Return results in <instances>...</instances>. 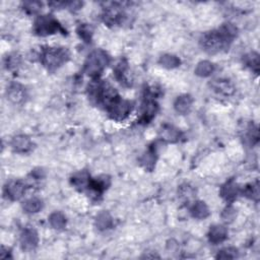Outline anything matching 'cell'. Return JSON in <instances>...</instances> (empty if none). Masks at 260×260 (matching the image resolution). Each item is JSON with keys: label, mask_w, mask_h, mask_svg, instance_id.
I'll return each instance as SVG.
<instances>
[{"label": "cell", "mask_w": 260, "mask_h": 260, "mask_svg": "<svg viewBox=\"0 0 260 260\" xmlns=\"http://www.w3.org/2000/svg\"><path fill=\"white\" fill-rule=\"evenodd\" d=\"M241 192H243V194L247 198H249V199H251V200H253L255 202H258V200H259V184H258V181L252 182V183L246 185L245 188L243 189V191H241Z\"/></svg>", "instance_id": "obj_30"}, {"label": "cell", "mask_w": 260, "mask_h": 260, "mask_svg": "<svg viewBox=\"0 0 260 260\" xmlns=\"http://www.w3.org/2000/svg\"><path fill=\"white\" fill-rule=\"evenodd\" d=\"M7 99L13 104H21L27 98V91L24 87L17 83H12L9 85L6 91Z\"/></svg>", "instance_id": "obj_15"}, {"label": "cell", "mask_w": 260, "mask_h": 260, "mask_svg": "<svg viewBox=\"0 0 260 260\" xmlns=\"http://www.w3.org/2000/svg\"><path fill=\"white\" fill-rule=\"evenodd\" d=\"M111 58L106 51L96 49L89 54L85 62V73L93 80H99L103 71L110 64Z\"/></svg>", "instance_id": "obj_2"}, {"label": "cell", "mask_w": 260, "mask_h": 260, "mask_svg": "<svg viewBox=\"0 0 260 260\" xmlns=\"http://www.w3.org/2000/svg\"><path fill=\"white\" fill-rule=\"evenodd\" d=\"M95 226L99 231H108L113 228L114 220L108 212H101L95 220Z\"/></svg>", "instance_id": "obj_22"}, {"label": "cell", "mask_w": 260, "mask_h": 260, "mask_svg": "<svg viewBox=\"0 0 260 260\" xmlns=\"http://www.w3.org/2000/svg\"><path fill=\"white\" fill-rule=\"evenodd\" d=\"M115 79L126 88L132 86V77L129 73V66L125 59H121L114 67Z\"/></svg>", "instance_id": "obj_11"}, {"label": "cell", "mask_w": 260, "mask_h": 260, "mask_svg": "<svg viewBox=\"0 0 260 260\" xmlns=\"http://www.w3.org/2000/svg\"><path fill=\"white\" fill-rule=\"evenodd\" d=\"M200 45L209 54H216L224 49L229 48L231 44H229L217 30L203 34L200 38Z\"/></svg>", "instance_id": "obj_4"}, {"label": "cell", "mask_w": 260, "mask_h": 260, "mask_svg": "<svg viewBox=\"0 0 260 260\" xmlns=\"http://www.w3.org/2000/svg\"><path fill=\"white\" fill-rule=\"evenodd\" d=\"M239 256V251L235 247H227L219 251L216 256L218 259H235Z\"/></svg>", "instance_id": "obj_34"}, {"label": "cell", "mask_w": 260, "mask_h": 260, "mask_svg": "<svg viewBox=\"0 0 260 260\" xmlns=\"http://www.w3.org/2000/svg\"><path fill=\"white\" fill-rule=\"evenodd\" d=\"M110 185H111L110 177L107 175H101L97 178L91 179L88 190H90L92 195L99 197L109 188Z\"/></svg>", "instance_id": "obj_12"}, {"label": "cell", "mask_w": 260, "mask_h": 260, "mask_svg": "<svg viewBox=\"0 0 260 260\" xmlns=\"http://www.w3.org/2000/svg\"><path fill=\"white\" fill-rule=\"evenodd\" d=\"M28 185L22 180H12L4 186V195L11 201L19 200L27 191Z\"/></svg>", "instance_id": "obj_9"}, {"label": "cell", "mask_w": 260, "mask_h": 260, "mask_svg": "<svg viewBox=\"0 0 260 260\" xmlns=\"http://www.w3.org/2000/svg\"><path fill=\"white\" fill-rule=\"evenodd\" d=\"M76 33L79 35V37L86 43H91L94 30L92 28V25L89 23H81L79 27L76 29Z\"/></svg>", "instance_id": "obj_29"}, {"label": "cell", "mask_w": 260, "mask_h": 260, "mask_svg": "<svg viewBox=\"0 0 260 260\" xmlns=\"http://www.w3.org/2000/svg\"><path fill=\"white\" fill-rule=\"evenodd\" d=\"M243 62L254 73L257 74L259 72L260 60H259V54L256 53V52H250V53L246 54L243 58Z\"/></svg>", "instance_id": "obj_27"}, {"label": "cell", "mask_w": 260, "mask_h": 260, "mask_svg": "<svg viewBox=\"0 0 260 260\" xmlns=\"http://www.w3.org/2000/svg\"><path fill=\"white\" fill-rule=\"evenodd\" d=\"M126 15L124 13L123 8L117 2L108 3L107 6L104 8L103 19L107 25H116L121 24L125 19Z\"/></svg>", "instance_id": "obj_6"}, {"label": "cell", "mask_w": 260, "mask_h": 260, "mask_svg": "<svg viewBox=\"0 0 260 260\" xmlns=\"http://www.w3.org/2000/svg\"><path fill=\"white\" fill-rule=\"evenodd\" d=\"M216 69V66L213 62L209 60H203L197 63L194 73L199 77H209L211 76Z\"/></svg>", "instance_id": "obj_25"}, {"label": "cell", "mask_w": 260, "mask_h": 260, "mask_svg": "<svg viewBox=\"0 0 260 260\" xmlns=\"http://www.w3.org/2000/svg\"><path fill=\"white\" fill-rule=\"evenodd\" d=\"M34 33L41 37H47L50 35H54L56 33L65 34V30L62 28L60 22L50 14L40 15L36 18L34 22Z\"/></svg>", "instance_id": "obj_3"}, {"label": "cell", "mask_w": 260, "mask_h": 260, "mask_svg": "<svg viewBox=\"0 0 260 260\" xmlns=\"http://www.w3.org/2000/svg\"><path fill=\"white\" fill-rule=\"evenodd\" d=\"M132 109V102L119 98L114 103H112L106 110L111 119H113L116 122H122L126 120L129 117V115L131 114Z\"/></svg>", "instance_id": "obj_5"}, {"label": "cell", "mask_w": 260, "mask_h": 260, "mask_svg": "<svg viewBox=\"0 0 260 260\" xmlns=\"http://www.w3.org/2000/svg\"><path fill=\"white\" fill-rule=\"evenodd\" d=\"M50 226L55 230H63L66 227L67 220L64 214L60 212H54L52 213L48 218Z\"/></svg>", "instance_id": "obj_26"}, {"label": "cell", "mask_w": 260, "mask_h": 260, "mask_svg": "<svg viewBox=\"0 0 260 260\" xmlns=\"http://www.w3.org/2000/svg\"><path fill=\"white\" fill-rule=\"evenodd\" d=\"M246 140L251 144L254 145L258 142L259 140V132L258 128L254 124H250L249 127L247 128V133H246Z\"/></svg>", "instance_id": "obj_35"}, {"label": "cell", "mask_w": 260, "mask_h": 260, "mask_svg": "<svg viewBox=\"0 0 260 260\" xmlns=\"http://www.w3.org/2000/svg\"><path fill=\"white\" fill-rule=\"evenodd\" d=\"M19 58L16 55H9L5 58V66L7 69H12L17 66Z\"/></svg>", "instance_id": "obj_36"}, {"label": "cell", "mask_w": 260, "mask_h": 260, "mask_svg": "<svg viewBox=\"0 0 260 260\" xmlns=\"http://www.w3.org/2000/svg\"><path fill=\"white\" fill-rule=\"evenodd\" d=\"M159 63L161 66L167 69H173L179 67L181 65V60L179 57L173 54H164L160 57Z\"/></svg>", "instance_id": "obj_28"}, {"label": "cell", "mask_w": 260, "mask_h": 260, "mask_svg": "<svg viewBox=\"0 0 260 260\" xmlns=\"http://www.w3.org/2000/svg\"><path fill=\"white\" fill-rule=\"evenodd\" d=\"M211 87L215 92L224 96H231L234 94V92H235L234 85L228 80H223V79L215 80L212 82Z\"/></svg>", "instance_id": "obj_21"}, {"label": "cell", "mask_w": 260, "mask_h": 260, "mask_svg": "<svg viewBox=\"0 0 260 260\" xmlns=\"http://www.w3.org/2000/svg\"><path fill=\"white\" fill-rule=\"evenodd\" d=\"M20 247L25 252H33L39 244L38 232L33 228H25L20 234Z\"/></svg>", "instance_id": "obj_8"}, {"label": "cell", "mask_w": 260, "mask_h": 260, "mask_svg": "<svg viewBox=\"0 0 260 260\" xmlns=\"http://www.w3.org/2000/svg\"><path fill=\"white\" fill-rule=\"evenodd\" d=\"M0 257H1L2 259H5V258H11V252L8 248H5V247H2V250L1 252H0Z\"/></svg>", "instance_id": "obj_38"}, {"label": "cell", "mask_w": 260, "mask_h": 260, "mask_svg": "<svg viewBox=\"0 0 260 260\" xmlns=\"http://www.w3.org/2000/svg\"><path fill=\"white\" fill-rule=\"evenodd\" d=\"M190 214L193 219L196 220H205L206 218H209L211 215L209 206L206 205L204 201H195L191 207H190Z\"/></svg>", "instance_id": "obj_20"}, {"label": "cell", "mask_w": 260, "mask_h": 260, "mask_svg": "<svg viewBox=\"0 0 260 260\" xmlns=\"http://www.w3.org/2000/svg\"><path fill=\"white\" fill-rule=\"evenodd\" d=\"M43 209V201L38 197H31L22 203V210L25 214L34 215L41 212Z\"/></svg>", "instance_id": "obj_23"}, {"label": "cell", "mask_w": 260, "mask_h": 260, "mask_svg": "<svg viewBox=\"0 0 260 260\" xmlns=\"http://www.w3.org/2000/svg\"><path fill=\"white\" fill-rule=\"evenodd\" d=\"M84 3L81 2V1H66L64 2V8H67V9H70V10H79L83 7Z\"/></svg>", "instance_id": "obj_37"}, {"label": "cell", "mask_w": 260, "mask_h": 260, "mask_svg": "<svg viewBox=\"0 0 260 260\" xmlns=\"http://www.w3.org/2000/svg\"><path fill=\"white\" fill-rule=\"evenodd\" d=\"M12 149L19 153L29 152L33 148V141L31 138L24 134L15 135L10 142Z\"/></svg>", "instance_id": "obj_17"}, {"label": "cell", "mask_w": 260, "mask_h": 260, "mask_svg": "<svg viewBox=\"0 0 260 260\" xmlns=\"http://www.w3.org/2000/svg\"><path fill=\"white\" fill-rule=\"evenodd\" d=\"M91 175L89 174L88 171L83 170L74 173L71 178H70V183L71 185L81 192L86 191L89 189L90 182H91Z\"/></svg>", "instance_id": "obj_13"}, {"label": "cell", "mask_w": 260, "mask_h": 260, "mask_svg": "<svg viewBox=\"0 0 260 260\" xmlns=\"http://www.w3.org/2000/svg\"><path fill=\"white\" fill-rule=\"evenodd\" d=\"M195 189L190 185V184H182L179 186L178 188V195L182 200L185 201H189L190 199H192L195 195Z\"/></svg>", "instance_id": "obj_31"}, {"label": "cell", "mask_w": 260, "mask_h": 260, "mask_svg": "<svg viewBox=\"0 0 260 260\" xmlns=\"http://www.w3.org/2000/svg\"><path fill=\"white\" fill-rule=\"evenodd\" d=\"M158 159V150L155 144L150 145L148 149L141 155L139 159L140 165L148 172H151L155 167V162Z\"/></svg>", "instance_id": "obj_16"}, {"label": "cell", "mask_w": 260, "mask_h": 260, "mask_svg": "<svg viewBox=\"0 0 260 260\" xmlns=\"http://www.w3.org/2000/svg\"><path fill=\"white\" fill-rule=\"evenodd\" d=\"M193 105V99L190 95H181L179 96L174 103V109L178 114L186 115L190 112Z\"/></svg>", "instance_id": "obj_19"}, {"label": "cell", "mask_w": 260, "mask_h": 260, "mask_svg": "<svg viewBox=\"0 0 260 260\" xmlns=\"http://www.w3.org/2000/svg\"><path fill=\"white\" fill-rule=\"evenodd\" d=\"M43 4L39 1H24L21 3V8L28 14H36L42 9Z\"/></svg>", "instance_id": "obj_33"}, {"label": "cell", "mask_w": 260, "mask_h": 260, "mask_svg": "<svg viewBox=\"0 0 260 260\" xmlns=\"http://www.w3.org/2000/svg\"><path fill=\"white\" fill-rule=\"evenodd\" d=\"M218 31L220 32V34L224 37V39L231 44L234 40L236 39L237 35H238V29L231 22L228 23H224L222 27H220L218 29Z\"/></svg>", "instance_id": "obj_24"}, {"label": "cell", "mask_w": 260, "mask_h": 260, "mask_svg": "<svg viewBox=\"0 0 260 260\" xmlns=\"http://www.w3.org/2000/svg\"><path fill=\"white\" fill-rule=\"evenodd\" d=\"M221 218H222L224 223L231 224V223L235 221V219L237 218V211L234 209L232 205H228L227 207H225L224 211L222 212Z\"/></svg>", "instance_id": "obj_32"}, {"label": "cell", "mask_w": 260, "mask_h": 260, "mask_svg": "<svg viewBox=\"0 0 260 260\" xmlns=\"http://www.w3.org/2000/svg\"><path fill=\"white\" fill-rule=\"evenodd\" d=\"M182 133L178 128L170 124H164L160 129V138L169 143H175L180 140Z\"/></svg>", "instance_id": "obj_18"}, {"label": "cell", "mask_w": 260, "mask_h": 260, "mask_svg": "<svg viewBox=\"0 0 260 260\" xmlns=\"http://www.w3.org/2000/svg\"><path fill=\"white\" fill-rule=\"evenodd\" d=\"M159 110V105L157 101L153 99V96L147 94L141 104V112L139 121L141 123H149L157 115Z\"/></svg>", "instance_id": "obj_7"}, {"label": "cell", "mask_w": 260, "mask_h": 260, "mask_svg": "<svg viewBox=\"0 0 260 260\" xmlns=\"http://www.w3.org/2000/svg\"><path fill=\"white\" fill-rule=\"evenodd\" d=\"M241 188L238 185L237 182L234 179L228 180L225 184L222 185L220 189V195L224 200H226L228 203H232L237 199V197L241 193Z\"/></svg>", "instance_id": "obj_10"}, {"label": "cell", "mask_w": 260, "mask_h": 260, "mask_svg": "<svg viewBox=\"0 0 260 260\" xmlns=\"http://www.w3.org/2000/svg\"><path fill=\"white\" fill-rule=\"evenodd\" d=\"M40 57L42 64L49 71H55L69 60L70 54L63 47H46L42 49Z\"/></svg>", "instance_id": "obj_1"}, {"label": "cell", "mask_w": 260, "mask_h": 260, "mask_svg": "<svg viewBox=\"0 0 260 260\" xmlns=\"http://www.w3.org/2000/svg\"><path fill=\"white\" fill-rule=\"evenodd\" d=\"M229 235V231L224 225H214L210 228L209 234H207V238L209 241L214 244L218 245L220 243H223L227 240Z\"/></svg>", "instance_id": "obj_14"}]
</instances>
